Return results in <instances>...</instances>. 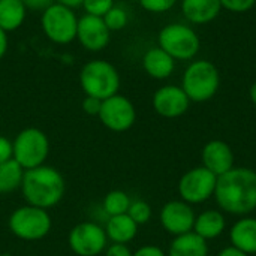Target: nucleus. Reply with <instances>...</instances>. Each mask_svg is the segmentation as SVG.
Masks as SVG:
<instances>
[{
  "mask_svg": "<svg viewBox=\"0 0 256 256\" xmlns=\"http://www.w3.org/2000/svg\"><path fill=\"white\" fill-rule=\"evenodd\" d=\"M214 198L218 206L231 214L243 216L256 208V171L232 168L218 177Z\"/></svg>",
  "mask_w": 256,
  "mask_h": 256,
  "instance_id": "1",
  "label": "nucleus"
},
{
  "mask_svg": "<svg viewBox=\"0 0 256 256\" xmlns=\"http://www.w3.org/2000/svg\"><path fill=\"white\" fill-rule=\"evenodd\" d=\"M21 190L28 206L46 210L62 201L64 180L56 168L40 165L24 171Z\"/></svg>",
  "mask_w": 256,
  "mask_h": 256,
  "instance_id": "2",
  "label": "nucleus"
},
{
  "mask_svg": "<svg viewBox=\"0 0 256 256\" xmlns=\"http://www.w3.org/2000/svg\"><path fill=\"white\" fill-rule=\"evenodd\" d=\"M220 74L218 68L208 60L192 62L182 80V88L192 102H207L219 90Z\"/></svg>",
  "mask_w": 256,
  "mask_h": 256,
  "instance_id": "3",
  "label": "nucleus"
},
{
  "mask_svg": "<svg viewBox=\"0 0 256 256\" xmlns=\"http://www.w3.org/2000/svg\"><path fill=\"white\" fill-rule=\"evenodd\" d=\"M80 84L87 96L105 100L117 94L120 88V75L117 69L105 60H93L82 66Z\"/></svg>",
  "mask_w": 256,
  "mask_h": 256,
  "instance_id": "4",
  "label": "nucleus"
},
{
  "mask_svg": "<svg viewBox=\"0 0 256 256\" xmlns=\"http://www.w3.org/2000/svg\"><path fill=\"white\" fill-rule=\"evenodd\" d=\"M158 42L159 46L166 51L174 60L182 62L194 58L201 48V40L195 30L182 22L165 26L159 32Z\"/></svg>",
  "mask_w": 256,
  "mask_h": 256,
  "instance_id": "5",
  "label": "nucleus"
},
{
  "mask_svg": "<svg viewBox=\"0 0 256 256\" xmlns=\"http://www.w3.org/2000/svg\"><path fill=\"white\" fill-rule=\"evenodd\" d=\"M12 147L14 160H16L24 171L44 165L50 153L48 136L36 128L21 130L12 142Z\"/></svg>",
  "mask_w": 256,
  "mask_h": 256,
  "instance_id": "6",
  "label": "nucleus"
},
{
  "mask_svg": "<svg viewBox=\"0 0 256 256\" xmlns=\"http://www.w3.org/2000/svg\"><path fill=\"white\" fill-rule=\"evenodd\" d=\"M9 230L21 240L36 242L48 236L51 230V218L46 210L39 207H18L9 218Z\"/></svg>",
  "mask_w": 256,
  "mask_h": 256,
  "instance_id": "7",
  "label": "nucleus"
},
{
  "mask_svg": "<svg viewBox=\"0 0 256 256\" xmlns=\"http://www.w3.org/2000/svg\"><path fill=\"white\" fill-rule=\"evenodd\" d=\"M42 28L45 34L56 44H69L76 38L78 20L72 9L52 3L42 14Z\"/></svg>",
  "mask_w": 256,
  "mask_h": 256,
  "instance_id": "8",
  "label": "nucleus"
},
{
  "mask_svg": "<svg viewBox=\"0 0 256 256\" xmlns=\"http://www.w3.org/2000/svg\"><path fill=\"white\" fill-rule=\"evenodd\" d=\"M218 176L206 166H196L184 172L178 182V194L182 201L188 204H202L214 196Z\"/></svg>",
  "mask_w": 256,
  "mask_h": 256,
  "instance_id": "9",
  "label": "nucleus"
},
{
  "mask_svg": "<svg viewBox=\"0 0 256 256\" xmlns=\"http://www.w3.org/2000/svg\"><path fill=\"white\" fill-rule=\"evenodd\" d=\"M106 232L93 222H82L69 232L68 243L78 256H98L106 249Z\"/></svg>",
  "mask_w": 256,
  "mask_h": 256,
  "instance_id": "10",
  "label": "nucleus"
},
{
  "mask_svg": "<svg viewBox=\"0 0 256 256\" xmlns=\"http://www.w3.org/2000/svg\"><path fill=\"white\" fill-rule=\"evenodd\" d=\"M99 118L102 124L110 130L124 132L134 126L136 118V111L134 104L128 98L122 94H114L102 100Z\"/></svg>",
  "mask_w": 256,
  "mask_h": 256,
  "instance_id": "11",
  "label": "nucleus"
},
{
  "mask_svg": "<svg viewBox=\"0 0 256 256\" xmlns=\"http://www.w3.org/2000/svg\"><path fill=\"white\" fill-rule=\"evenodd\" d=\"M195 219L196 216L190 204L184 201H170L162 207L160 212V224L164 230L174 237L192 232Z\"/></svg>",
  "mask_w": 256,
  "mask_h": 256,
  "instance_id": "12",
  "label": "nucleus"
},
{
  "mask_svg": "<svg viewBox=\"0 0 256 256\" xmlns=\"http://www.w3.org/2000/svg\"><path fill=\"white\" fill-rule=\"evenodd\" d=\"M190 99L178 86H164L153 94L154 111L165 118H177L189 110Z\"/></svg>",
  "mask_w": 256,
  "mask_h": 256,
  "instance_id": "13",
  "label": "nucleus"
},
{
  "mask_svg": "<svg viewBox=\"0 0 256 256\" xmlns=\"http://www.w3.org/2000/svg\"><path fill=\"white\" fill-rule=\"evenodd\" d=\"M76 38L84 48L90 51H100L110 42V28L104 18L86 14L78 20Z\"/></svg>",
  "mask_w": 256,
  "mask_h": 256,
  "instance_id": "14",
  "label": "nucleus"
},
{
  "mask_svg": "<svg viewBox=\"0 0 256 256\" xmlns=\"http://www.w3.org/2000/svg\"><path fill=\"white\" fill-rule=\"evenodd\" d=\"M202 166H206L218 177L228 172L234 168L232 148L220 140L207 142L202 148Z\"/></svg>",
  "mask_w": 256,
  "mask_h": 256,
  "instance_id": "15",
  "label": "nucleus"
},
{
  "mask_svg": "<svg viewBox=\"0 0 256 256\" xmlns=\"http://www.w3.org/2000/svg\"><path fill=\"white\" fill-rule=\"evenodd\" d=\"M220 10V0H182V12L184 18L194 24H208Z\"/></svg>",
  "mask_w": 256,
  "mask_h": 256,
  "instance_id": "16",
  "label": "nucleus"
},
{
  "mask_svg": "<svg viewBox=\"0 0 256 256\" xmlns=\"http://www.w3.org/2000/svg\"><path fill=\"white\" fill-rule=\"evenodd\" d=\"M142 68L152 78L165 80L172 75L176 69V60L160 46H154L144 54Z\"/></svg>",
  "mask_w": 256,
  "mask_h": 256,
  "instance_id": "17",
  "label": "nucleus"
},
{
  "mask_svg": "<svg viewBox=\"0 0 256 256\" xmlns=\"http://www.w3.org/2000/svg\"><path fill=\"white\" fill-rule=\"evenodd\" d=\"M230 240L238 250L248 255L256 254V219L244 218L236 222L230 231Z\"/></svg>",
  "mask_w": 256,
  "mask_h": 256,
  "instance_id": "18",
  "label": "nucleus"
},
{
  "mask_svg": "<svg viewBox=\"0 0 256 256\" xmlns=\"http://www.w3.org/2000/svg\"><path fill=\"white\" fill-rule=\"evenodd\" d=\"M225 231V218L219 210H206L196 216L194 224V232L201 238L214 240Z\"/></svg>",
  "mask_w": 256,
  "mask_h": 256,
  "instance_id": "19",
  "label": "nucleus"
},
{
  "mask_svg": "<svg viewBox=\"0 0 256 256\" xmlns=\"http://www.w3.org/2000/svg\"><path fill=\"white\" fill-rule=\"evenodd\" d=\"M105 232H106V237L112 243L126 244L136 237L138 225L130 219V216L128 213L118 214V216H111L106 222Z\"/></svg>",
  "mask_w": 256,
  "mask_h": 256,
  "instance_id": "20",
  "label": "nucleus"
},
{
  "mask_svg": "<svg viewBox=\"0 0 256 256\" xmlns=\"http://www.w3.org/2000/svg\"><path fill=\"white\" fill-rule=\"evenodd\" d=\"M166 256H208V246L204 238L192 231L176 237Z\"/></svg>",
  "mask_w": 256,
  "mask_h": 256,
  "instance_id": "21",
  "label": "nucleus"
},
{
  "mask_svg": "<svg viewBox=\"0 0 256 256\" xmlns=\"http://www.w3.org/2000/svg\"><path fill=\"white\" fill-rule=\"evenodd\" d=\"M26 18V6L21 0H0V28L16 30Z\"/></svg>",
  "mask_w": 256,
  "mask_h": 256,
  "instance_id": "22",
  "label": "nucleus"
},
{
  "mask_svg": "<svg viewBox=\"0 0 256 256\" xmlns=\"http://www.w3.org/2000/svg\"><path fill=\"white\" fill-rule=\"evenodd\" d=\"M24 170L14 159L0 164V194H9L21 188Z\"/></svg>",
  "mask_w": 256,
  "mask_h": 256,
  "instance_id": "23",
  "label": "nucleus"
},
{
  "mask_svg": "<svg viewBox=\"0 0 256 256\" xmlns=\"http://www.w3.org/2000/svg\"><path fill=\"white\" fill-rule=\"evenodd\" d=\"M130 198L126 192L123 190H111L105 195L102 201V208L104 212L111 218V216H118V214H126L129 207H130Z\"/></svg>",
  "mask_w": 256,
  "mask_h": 256,
  "instance_id": "24",
  "label": "nucleus"
},
{
  "mask_svg": "<svg viewBox=\"0 0 256 256\" xmlns=\"http://www.w3.org/2000/svg\"><path fill=\"white\" fill-rule=\"evenodd\" d=\"M128 214L140 226V225H144V224H147L150 220L152 207L146 201H132L129 210H128Z\"/></svg>",
  "mask_w": 256,
  "mask_h": 256,
  "instance_id": "25",
  "label": "nucleus"
},
{
  "mask_svg": "<svg viewBox=\"0 0 256 256\" xmlns=\"http://www.w3.org/2000/svg\"><path fill=\"white\" fill-rule=\"evenodd\" d=\"M104 21L106 24V27L111 30H120L123 28L126 24H128V14L124 9L122 8H117V6H112L104 16Z\"/></svg>",
  "mask_w": 256,
  "mask_h": 256,
  "instance_id": "26",
  "label": "nucleus"
},
{
  "mask_svg": "<svg viewBox=\"0 0 256 256\" xmlns=\"http://www.w3.org/2000/svg\"><path fill=\"white\" fill-rule=\"evenodd\" d=\"M82 6L88 15L102 18L114 6V0H84Z\"/></svg>",
  "mask_w": 256,
  "mask_h": 256,
  "instance_id": "27",
  "label": "nucleus"
},
{
  "mask_svg": "<svg viewBox=\"0 0 256 256\" xmlns=\"http://www.w3.org/2000/svg\"><path fill=\"white\" fill-rule=\"evenodd\" d=\"M138 3L148 12L162 14L170 10L177 3V0H140Z\"/></svg>",
  "mask_w": 256,
  "mask_h": 256,
  "instance_id": "28",
  "label": "nucleus"
},
{
  "mask_svg": "<svg viewBox=\"0 0 256 256\" xmlns=\"http://www.w3.org/2000/svg\"><path fill=\"white\" fill-rule=\"evenodd\" d=\"M256 0H220V4L224 9L236 14H243L250 10L255 6Z\"/></svg>",
  "mask_w": 256,
  "mask_h": 256,
  "instance_id": "29",
  "label": "nucleus"
},
{
  "mask_svg": "<svg viewBox=\"0 0 256 256\" xmlns=\"http://www.w3.org/2000/svg\"><path fill=\"white\" fill-rule=\"evenodd\" d=\"M100 106H102V100L93 96H86V99L82 100V110L88 116H99Z\"/></svg>",
  "mask_w": 256,
  "mask_h": 256,
  "instance_id": "30",
  "label": "nucleus"
},
{
  "mask_svg": "<svg viewBox=\"0 0 256 256\" xmlns=\"http://www.w3.org/2000/svg\"><path fill=\"white\" fill-rule=\"evenodd\" d=\"M14 159V147L12 142L6 136H0V164Z\"/></svg>",
  "mask_w": 256,
  "mask_h": 256,
  "instance_id": "31",
  "label": "nucleus"
},
{
  "mask_svg": "<svg viewBox=\"0 0 256 256\" xmlns=\"http://www.w3.org/2000/svg\"><path fill=\"white\" fill-rule=\"evenodd\" d=\"M134 254L130 252V249L126 244H120V243H112L106 252L105 256H132Z\"/></svg>",
  "mask_w": 256,
  "mask_h": 256,
  "instance_id": "32",
  "label": "nucleus"
},
{
  "mask_svg": "<svg viewBox=\"0 0 256 256\" xmlns=\"http://www.w3.org/2000/svg\"><path fill=\"white\" fill-rule=\"evenodd\" d=\"M21 2L24 3L26 8L32 10H45L54 3V0H21Z\"/></svg>",
  "mask_w": 256,
  "mask_h": 256,
  "instance_id": "33",
  "label": "nucleus"
},
{
  "mask_svg": "<svg viewBox=\"0 0 256 256\" xmlns=\"http://www.w3.org/2000/svg\"><path fill=\"white\" fill-rule=\"evenodd\" d=\"M132 256H166L165 252L158 246H142Z\"/></svg>",
  "mask_w": 256,
  "mask_h": 256,
  "instance_id": "34",
  "label": "nucleus"
},
{
  "mask_svg": "<svg viewBox=\"0 0 256 256\" xmlns=\"http://www.w3.org/2000/svg\"><path fill=\"white\" fill-rule=\"evenodd\" d=\"M218 256H249V255H248V254H244V252H242V250H238V249H237V248H234V246H230V248L222 249Z\"/></svg>",
  "mask_w": 256,
  "mask_h": 256,
  "instance_id": "35",
  "label": "nucleus"
},
{
  "mask_svg": "<svg viewBox=\"0 0 256 256\" xmlns=\"http://www.w3.org/2000/svg\"><path fill=\"white\" fill-rule=\"evenodd\" d=\"M6 50H8V36H6V32L0 28V58L4 56Z\"/></svg>",
  "mask_w": 256,
  "mask_h": 256,
  "instance_id": "36",
  "label": "nucleus"
},
{
  "mask_svg": "<svg viewBox=\"0 0 256 256\" xmlns=\"http://www.w3.org/2000/svg\"><path fill=\"white\" fill-rule=\"evenodd\" d=\"M57 3L62 4V6H66V8H69V9H74V8L82 6L84 0H57Z\"/></svg>",
  "mask_w": 256,
  "mask_h": 256,
  "instance_id": "37",
  "label": "nucleus"
},
{
  "mask_svg": "<svg viewBox=\"0 0 256 256\" xmlns=\"http://www.w3.org/2000/svg\"><path fill=\"white\" fill-rule=\"evenodd\" d=\"M249 96H250V100L256 105V81L252 84V87L249 90Z\"/></svg>",
  "mask_w": 256,
  "mask_h": 256,
  "instance_id": "38",
  "label": "nucleus"
},
{
  "mask_svg": "<svg viewBox=\"0 0 256 256\" xmlns=\"http://www.w3.org/2000/svg\"><path fill=\"white\" fill-rule=\"evenodd\" d=\"M132 2H140V0H132Z\"/></svg>",
  "mask_w": 256,
  "mask_h": 256,
  "instance_id": "39",
  "label": "nucleus"
}]
</instances>
